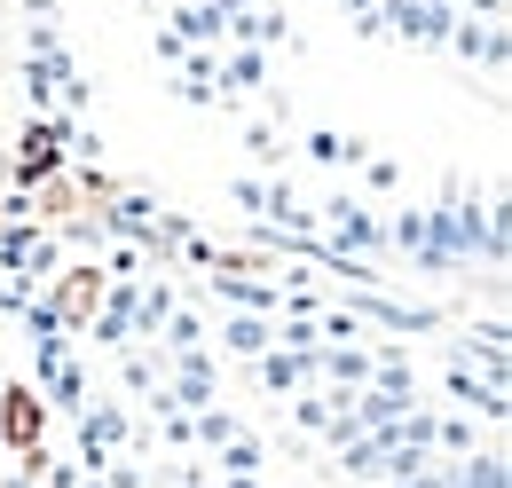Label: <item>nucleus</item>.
I'll use <instances>...</instances> for the list:
<instances>
[{
    "label": "nucleus",
    "instance_id": "20e7f679",
    "mask_svg": "<svg viewBox=\"0 0 512 488\" xmlns=\"http://www.w3.org/2000/svg\"><path fill=\"white\" fill-rule=\"evenodd\" d=\"M229 347H237V355H260V347H268V323H229Z\"/></svg>",
    "mask_w": 512,
    "mask_h": 488
},
{
    "label": "nucleus",
    "instance_id": "f257e3e1",
    "mask_svg": "<svg viewBox=\"0 0 512 488\" xmlns=\"http://www.w3.org/2000/svg\"><path fill=\"white\" fill-rule=\"evenodd\" d=\"M40 433H48L40 394H32V386H0V441H8L24 465H40Z\"/></svg>",
    "mask_w": 512,
    "mask_h": 488
},
{
    "label": "nucleus",
    "instance_id": "7ed1b4c3",
    "mask_svg": "<svg viewBox=\"0 0 512 488\" xmlns=\"http://www.w3.org/2000/svg\"><path fill=\"white\" fill-rule=\"evenodd\" d=\"M56 166H64V134H56V126H32L24 150H16V174H24V182H48Z\"/></svg>",
    "mask_w": 512,
    "mask_h": 488
},
{
    "label": "nucleus",
    "instance_id": "f03ea898",
    "mask_svg": "<svg viewBox=\"0 0 512 488\" xmlns=\"http://www.w3.org/2000/svg\"><path fill=\"white\" fill-rule=\"evenodd\" d=\"M95 300H103V276H95V268H71L64 284H56V300L40 307V323H87Z\"/></svg>",
    "mask_w": 512,
    "mask_h": 488
},
{
    "label": "nucleus",
    "instance_id": "39448f33",
    "mask_svg": "<svg viewBox=\"0 0 512 488\" xmlns=\"http://www.w3.org/2000/svg\"><path fill=\"white\" fill-rule=\"evenodd\" d=\"M410 488H442V481H434V473H426V481H410Z\"/></svg>",
    "mask_w": 512,
    "mask_h": 488
}]
</instances>
